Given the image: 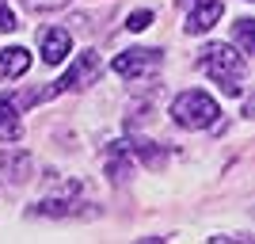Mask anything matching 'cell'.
I'll use <instances>...</instances> for the list:
<instances>
[{"mask_svg":"<svg viewBox=\"0 0 255 244\" xmlns=\"http://www.w3.org/2000/svg\"><path fill=\"white\" fill-rule=\"evenodd\" d=\"M206 73L221 84L225 96H244V84H248V53L233 50L225 42H213L202 50V61H198Z\"/></svg>","mask_w":255,"mask_h":244,"instance_id":"cell-1","label":"cell"},{"mask_svg":"<svg viewBox=\"0 0 255 244\" xmlns=\"http://www.w3.org/2000/svg\"><path fill=\"white\" fill-rule=\"evenodd\" d=\"M171 118H175V126H183V130H210V126H217L221 107H217V99H213L210 92L191 88V92H179V96H175Z\"/></svg>","mask_w":255,"mask_h":244,"instance_id":"cell-2","label":"cell"},{"mask_svg":"<svg viewBox=\"0 0 255 244\" xmlns=\"http://www.w3.org/2000/svg\"><path fill=\"white\" fill-rule=\"evenodd\" d=\"M99 73H103L99 53H96V50H84V53H76L73 69L57 80V88H53V92H84V88H92V84L99 80Z\"/></svg>","mask_w":255,"mask_h":244,"instance_id":"cell-3","label":"cell"},{"mask_svg":"<svg viewBox=\"0 0 255 244\" xmlns=\"http://www.w3.org/2000/svg\"><path fill=\"white\" fill-rule=\"evenodd\" d=\"M160 61H164L160 50H126L115 57V73L118 76H149Z\"/></svg>","mask_w":255,"mask_h":244,"instance_id":"cell-4","label":"cell"},{"mask_svg":"<svg viewBox=\"0 0 255 244\" xmlns=\"http://www.w3.org/2000/svg\"><path fill=\"white\" fill-rule=\"evenodd\" d=\"M183 8L191 11L187 15V34H206L213 23L221 19L225 4L221 0H183Z\"/></svg>","mask_w":255,"mask_h":244,"instance_id":"cell-5","label":"cell"},{"mask_svg":"<svg viewBox=\"0 0 255 244\" xmlns=\"http://www.w3.org/2000/svg\"><path fill=\"white\" fill-rule=\"evenodd\" d=\"M38 46H42L46 65H61L69 57V50H73V34L65 27H42L38 31Z\"/></svg>","mask_w":255,"mask_h":244,"instance_id":"cell-6","label":"cell"},{"mask_svg":"<svg viewBox=\"0 0 255 244\" xmlns=\"http://www.w3.org/2000/svg\"><path fill=\"white\" fill-rule=\"evenodd\" d=\"M23 107H27V99L0 96V141H4V145H11V141L23 138V122H19Z\"/></svg>","mask_w":255,"mask_h":244,"instance_id":"cell-7","label":"cell"},{"mask_svg":"<svg viewBox=\"0 0 255 244\" xmlns=\"http://www.w3.org/2000/svg\"><path fill=\"white\" fill-rule=\"evenodd\" d=\"M31 153L27 149H19L15 141H11V149H0V172H11V180L23 183V180H31Z\"/></svg>","mask_w":255,"mask_h":244,"instance_id":"cell-8","label":"cell"},{"mask_svg":"<svg viewBox=\"0 0 255 244\" xmlns=\"http://www.w3.org/2000/svg\"><path fill=\"white\" fill-rule=\"evenodd\" d=\"M31 69V53L23 50V46H8V50H0V76L4 80H15Z\"/></svg>","mask_w":255,"mask_h":244,"instance_id":"cell-9","label":"cell"},{"mask_svg":"<svg viewBox=\"0 0 255 244\" xmlns=\"http://www.w3.org/2000/svg\"><path fill=\"white\" fill-rule=\"evenodd\" d=\"M236 42H240V53H248V57H252L255 53V23L248 19H236Z\"/></svg>","mask_w":255,"mask_h":244,"instance_id":"cell-10","label":"cell"},{"mask_svg":"<svg viewBox=\"0 0 255 244\" xmlns=\"http://www.w3.org/2000/svg\"><path fill=\"white\" fill-rule=\"evenodd\" d=\"M149 23H152V11H133V15L126 19V31H129V34H137V31H145Z\"/></svg>","mask_w":255,"mask_h":244,"instance_id":"cell-11","label":"cell"},{"mask_svg":"<svg viewBox=\"0 0 255 244\" xmlns=\"http://www.w3.org/2000/svg\"><path fill=\"white\" fill-rule=\"evenodd\" d=\"M15 27H19V19H15V11H11V8H0V34L15 31Z\"/></svg>","mask_w":255,"mask_h":244,"instance_id":"cell-12","label":"cell"}]
</instances>
